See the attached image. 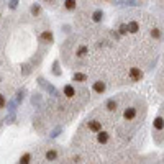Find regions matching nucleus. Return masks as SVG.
<instances>
[{
	"instance_id": "nucleus-8",
	"label": "nucleus",
	"mask_w": 164,
	"mask_h": 164,
	"mask_svg": "<svg viewBox=\"0 0 164 164\" xmlns=\"http://www.w3.org/2000/svg\"><path fill=\"white\" fill-rule=\"evenodd\" d=\"M105 107H107L110 112H115V110H117V107H118V104L115 102L113 99H110V100H107V104H105Z\"/></svg>"
},
{
	"instance_id": "nucleus-31",
	"label": "nucleus",
	"mask_w": 164,
	"mask_h": 164,
	"mask_svg": "<svg viewBox=\"0 0 164 164\" xmlns=\"http://www.w3.org/2000/svg\"><path fill=\"white\" fill-rule=\"evenodd\" d=\"M0 81H2V77H0Z\"/></svg>"
},
{
	"instance_id": "nucleus-12",
	"label": "nucleus",
	"mask_w": 164,
	"mask_h": 164,
	"mask_svg": "<svg viewBox=\"0 0 164 164\" xmlns=\"http://www.w3.org/2000/svg\"><path fill=\"white\" fill-rule=\"evenodd\" d=\"M138 30H139V25H138L136 22H130V23H128V31H130V33H136Z\"/></svg>"
},
{
	"instance_id": "nucleus-29",
	"label": "nucleus",
	"mask_w": 164,
	"mask_h": 164,
	"mask_svg": "<svg viewBox=\"0 0 164 164\" xmlns=\"http://www.w3.org/2000/svg\"><path fill=\"white\" fill-rule=\"evenodd\" d=\"M5 107V97L0 94V108H4Z\"/></svg>"
},
{
	"instance_id": "nucleus-17",
	"label": "nucleus",
	"mask_w": 164,
	"mask_h": 164,
	"mask_svg": "<svg viewBox=\"0 0 164 164\" xmlns=\"http://www.w3.org/2000/svg\"><path fill=\"white\" fill-rule=\"evenodd\" d=\"M87 53H89V48H87V46H81V48L77 49V56H79V57H84Z\"/></svg>"
},
{
	"instance_id": "nucleus-20",
	"label": "nucleus",
	"mask_w": 164,
	"mask_h": 164,
	"mask_svg": "<svg viewBox=\"0 0 164 164\" xmlns=\"http://www.w3.org/2000/svg\"><path fill=\"white\" fill-rule=\"evenodd\" d=\"M53 74L61 75V69H59V62H57V61H54V64H53Z\"/></svg>"
},
{
	"instance_id": "nucleus-3",
	"label": "nucleus",
	"mask_w": 164,
	"mask_h": 164,
	"mask_svg": "<svg viewBox=\"0 0 164 164\" xmlns=\"http://www.w3.org/2000/svg\"><path fill=\"white\" fill-rule=\"evenodd\" d=\"M123 117H125V120H133V118L136 117V108H133V107H128L125 112H123Z\"/></svg>"
},
{
	"instance_id": "nucleus-22",
	"label": "nucleus",
	"mask_w": 164,
	"mask_h": 164,
	"mask_svg": "<svg viewBox=\"0 0 164 164\" xmlns=\"http://www.w3.org/2000/svg\"><path fill=\"white\" fill-rule=\"evenodd\" d=\"M30 72H31V69H30V66H28V64L22 66V74H23V75H28Z\"/></svg>"
},
{
	"instance_id": "nucleus-24",
	"label": "nucleus",
	"mask_w": 164,
	"mask_h": 164,
	"mask_svg": "<svg viewBox=\"0 0 164 164\" xmlns=\"http://www.w3.org/2000/svg\"><path fill=\"white\" fill-rule=\"evenodd\" d=\"M126 33H128V25H125V23L120 25V35H126Z\"/></svg>"
},
{
	"instance_id": "nucleus-15",
	"label": "nucleus",
	"mask_w": 164,
	"mask_h": 164,
	"mask_svg": "<svg viewBox=\"0 0 164 164\" xmlns=\"http://www.w3.org/2000/svg\"><path fill=\"white\" fill-rule=\"evenodd\" d=\"M23 97H25V89H20L17 92V99H15V102H17V104H22Z\"/></svg>"
},
{
	"instance_id": "nucleus-14",
	"label": "nucleus",
	"mask_w": 164,
	"mask_h": 164,
	"mask_svg": "<svg viewBox=\"0 0 164 164\" xmlns=\"http://www.w3.org/2000/svg\"><path fill=\"white\" fill-rule=\"evenodd\" d=\"M72 79H74V81H77V82H84V81H87V75L86 74H81V72H75V74L72 75Z\"/></svg>"
},
{
	"instance_id": "nucleus-30",
	"label": "nucleus",
	"mask_w": 164,
	"mask_h": 164,
	"mask_svg": "<svg viewBox=\"0 0 164 164\" xmlns=\"http://www.w3.org/2000/svg\"><path fill=\"white\" fill-rule=\"evenodd\" d=\"M48 2H53V0H48Z\"/></svg>"
},
{
	"instance_id": "nucleus-5",
	"label": "nucleus",
	"mask_w": 164,
	"mask_h": 164,
	"mask_svg": "<svg viewBox=\"0 0 164 164\" xmlns=\"http://www.w3.org/2000/svg\"><path fill=\"white\" fill-rule=\"evenodd\" d=\"M89 130L90 131H100L102 130V123L100 121H97V120H92V121H89Z\"/></svg>"
},
{
	"instance_id": "nucleus-23",
	"label": "nucleus",
	"mask_w": 164,
	"mask_h": 164,
	"mask_svg": "<svg viewBox=\"0 0 164 164\" xmlns=\"http://www.w3.org/2000/svg\"><path fill=\"white\" fill-rule=\"evenodd\" d=\"M151 36H153V38H159V36H161L159 28H153V30H151Z\"/></svg>"
},
{
	"instance_id": "nucleus-10",
	"label": "nucleus",
	"mask_w": 164,
	"mask_h": 164,
	"mask_svg": "<svg viewBox=\"0 0 164 164\" xmlns=\"http://www.w3.org/2000/svg\"><path fill=\"white\" fill-rule=\"evenodd\" d=\"M64 95L69 97V99H71V97H74V95H75L74 87H72V86H66V87H64Z\"/></svg>"
},
{
	"instance_id": "nucleus-19",
	"label": "nucleus",
	"mask_w": 164,
	"mask_h": 164,
	"mask_svg": "<svg viewBox=\"0 0 164 164\" xmlns=\"http://www.w3.org/2000/svg\"><path fill=\"white\" fill-rule=\"evenodd\" d=\"M30 161H31V154H28V153L23 154V156L20 157V163H22V164H28Z\"/></svg>"
},
{
	"instance_id": "nucleus-11",
	"label": "nucleus",
	"mask_w": 164,
	"mask_h": 164,
	"mask_svg": "<svg viewBox=\"0 0 164 164\" xmlns=\"http://www.w3.org/2000/svg\"><path fill=\"white\" fill-rule=\"evenodd\" d=\"M102 18H104V12H102V10L94 12V15H92V20H94V22H102Z\"/></svg>"
},
{
	"instance_id": "nucleus-26",
	"label": "nucleus",
	"mask_w": 164,
	"mask_h": 164,
	"mask_svg": "<svg viewBox=\"0 0 164 164\" xmlns=\"http://www.w3.org/2000/svg\"><path fill=\"white\" fill-rule=\"evenodd\" d=\"M5 121H7V123H13V121H15V112H12V113L7 117V120H5Z\"/></svg>"
},
{
	"instance_id": "nucleus-18",
	"label": "nucleus",
	"mask_w": 164,
	"mask_h": 164,
	"mask_svg": "<svg viewBox=\"0 0 164 164\" xmlns=\"http://www.w3.org/2000/svg\"><path fill=\"white\" fill-rule=\"evenodd\" d=\"M39 12H41V7H39L38 4L31 5V15H33V17H36V15H39Z\"/></svg>"
},
{
	"instance_id": "nucleus-21",
	"label": "nucleus",
	"mask_w": 164,
	"mask_h": 164,
	"mask_svg": "<svg viewBox=\"0 0 164 164\" xmlns=\"http://www.w3.org/2000/svg\"><path fill=\"white\" fill-rule=\"evenodd\" d=\"M31 102H33V105H38L39 102H41V95H39V94H35L33 99H31Z\"/></svg>"
},
{
	"instance_id": "nucleus-6",
	"label": "nucleus",
	"mask_w": 164,
	"mask_h": 164,
	"mask_svg": "<svg viewBox=\"0 0 164 164\" xmlns=\"http://www.w3.org/2000/svg\"><path fill=\"white\" fill-rule=\"evenodd\" d=\"M97 133H99V135H97V141L102 143V144H105V143L108 141V133L107 131H102V130H100V131H97Z\"/></svg>"
},
{
	"instance_id": "nucleus-4",
	"label": "nucleus",
	"mask_w": 164,
	"mask_h": 164,
	"mask_svg": "<svg viewBox=\"0 0 164 164\" xmlns=\"http://www.w3.org/2000/svg\"><path fill=\"white\" fill-rule=\"evenodd\" d=\"M105 89H107V86H105V82H102V81H97V82H94V90H95L97 94H104V92H105Z\"/></svg>"
},
{
	"instance_id": "nucleus-16",
	"label": "nucleus",
	"mask_w": 164,
	"mask_h": 164,
	"mask_svg": "<svg viewBox=\"0 0 164 164\" xmlns=\"http://www.w3.org/2000/svg\"><path fill=\"white\" fill-rule=\"evenodd\" d=\"M75 5H77V4H75V0H66V2H64V7L67 8V10H74Z\"/></svg>"
},
{
	"instance_id": "nucleus-9",
	"label": "nucleus",
	"mask_w": 164,
	"mask_h": 164,
	"mask_svg": "<svg viewBox=\"0 0 164 164\" xmlns=\"http://www.w3.org/2000/svg\"><path fill=\"white\" fill-rule=\"evenodd\" d=\"M153 126H154V130H163V128H164V120H163L161 117H157L156 120H154Z\"/></svg>"
},
{
	"instance_id": "nucleus-28",
	"label": "nucleus",
	"mask_w": 164,
	"mask_h": 164,
	"mask_svg": "<svg viewBox=\"0 0 164 164\" xmlns=\"http://www.w3.org/2000/svg\"><path fill=\"white\" fill-rule=\"evenodd\" d=\"M61 131H62V128H61V126H57V128H56V130H54V131H53V133H51V136H53V138H56V136H57V135H59V133H61Z\"/></svg>"
},
{
	"instance_id": "nucleus-13",
	"label": "nucleus",
	"mask_w": 164,
	"mask_h": 164,
	"mask_svg": "<svg viewBox=\"0 0 164 164\" xmlns=\"http://www.w3.org/2000/svg\"><path fill=\"white\" fill-rule=\"evenodd\" d=\"M56 157H57V151H56V149H49V151L46 153V159H48V161H54Z\"/></svg>"
},
{
	"instance_id": "nucleus-25",
	"label": "nucleus",
	"mask_w": 164,
	"mask_h": 164,
	"mask_svg": "<svg viewBox=\"0 0 164 164\" xmlns=\"http://www.w3.org/2000/svg\"><path fill=\"white\" fill-rule=\"evenodd\" d=\"M8 110H10V112H15V110H17V102H15V100H12L10 104H8Z\"/></svg>"
},
{
	"instance_id": "nucleus-2",
	"label": "nucleus",
	"mask_w": 164,
	"mask_h": 164,
	"mask_svg": "<svg viewBox=\"0 0 164 164\" xmlns=\"http://www.w3.org/2000/svg\"><path fill=\"white\" fill-rule=\"evenodd\" d=\"M130 79H131L133 82H139L143 79V72H141V69H138V67H131L130 69Z\"/></svg>"
},
{
	"instance_id": "nucleus-27",
	"label": "nucleus",
	"mask_w": 164,
	"mask_h": 164,
	"mask_svg": "<svg viewBox=\"0 0 164 164\" xmlns=\"http://www.w3.org/2000/svg\"><path fill=\"white\" fill-rule=\"evenodd\" d=\"M8 7H10L12 10H15V8L18 7V0H10V4H8Z\"/></svg>"
},
{
	"instance_id": "nucleus-7",
	"label": "nucleus",
	"mask_w": 164,
	"mask_h": 164,
	"mask_svg": "<svg viewBox=\"0 0 164 164\" xmlns=\"http://www.w3.org/2000/svg\"><path fill=\"white\" fill-rule=\"evenodd\" d=\"M39 38H41V41H44V43H53V33L51 31H43Z\"/></svg>"
},
{
	"instance_id": "nucleus-1",
	"label": "nucleus",
	"mask_w": 164,
	"mask_h": 164,
	"mask_svg": "<svg viewBox=\"0 0 164 164\" xmlns=\"http://www.w3.org/2000/svg\"><path fill=\"white\" fill-rule=\"evenodd\" d=\"M38 84H39V86H41V87H43V89H44V90H46V92H49V94H53V95H57V90H56V89H54V87H53V86H51V84H48V82H46V81H44V79H43V77H38Z\"/></svg>"
}]
</instances>
